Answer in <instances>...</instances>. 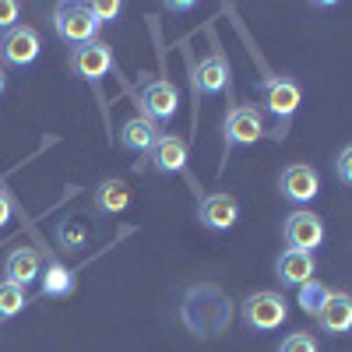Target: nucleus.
<instances>
[{
	"mask_svg": "<svg viewBox=\"0 0 352 352\" xmlns=\"http://www.w3.org/2000/svg\"><path fill=\"white\" fill-rule=\"evenodd\" d=\"M232 320V300L212 282L204 285H190L187 296L180 303V324L197 335V338H215L229 328Z\"/></svg>",
	"mask_w": 352,
	"mask_h": 352,
	"instance_id": "f257e3e1",
	"label": "nucleus"
},
{
	"mask_svg": "<svg viewBox=\"0 0 352 352\" xmlns=\"http://www.w3.org/2000/svg\"><path fill=\"white\" fill-rule=\"evenodd\" d=\"M300 99H303V88L292 78H285V74L261 78V106L275 116V131H272L275 141H282L289 134V124L300 109Z\"/></svg>",
	"mask_w": 352,
	"mask_h": 352,
	"instance_id": "f03ea898",
	"label": "nucleus"
},
{
	"mask_svg": "<svg viewBox=\"0 0 352 352\" xmlns=\"http://www.w3.org/2000/svg\"><path fill=\"white\" fill-rule=\"evenodd\" d=\"M240 314H243V324L250 331L264 335V331H278L289 320V303L275 289H257V292H250V296L243 300Z\"/></svg>",
	"mask_w": 352,
	"mask_h": 352,
	"instance_id": "7ed1b4c3",
	"label": "nucleus"
},
{
	"mask_svg": "<svg viewBox=\"0 0 352 352\" xmlns=\"http://www.w3.org/2000/svg\"><path fill=\"white\" fill-rule=\"evenodd\" d=\"M264 134V109L254 102H236L226 120H222V141H226V155L232 148H247V144H257Z\"/></svg>",
	"mask_w": 352,
	"mask_h": 352,
	"instance_id": "20e7f679",
	"label": "nucleus"
},
{
	"mask_svg": "<svg viewBox=\"0 0 352 352\" xmlns=\"http://www.w3.org/2000/svg\"><path fill=\"white\" fill-rule=\"evenodd\" d=\"M53 28H56V36H60V39L74 50V46H85V43H96V36H99L102 25L92 18L88 4L64 0V4L53 8Z\"/></svg>",
	"mask_w": 352,
	"mask_h": 352,
	"instance_id": "39448f33",
	"label": "nucleus"
},
{
	"mask_svg": "<svg viewBox=\"0 0 352 352\" xmlns=\"http://www.w3.org/2000/svg\"><path fill=\"white\" fill-rule=\"evenodd\" d=\"M282 236H285V247L289 250H303V254H314L320 243H324L328 229L320 222V215H314L310 208H296L289 212L285 222H282Z\"/></svg>",
	"mask_w": 352,
	"mask_h": 352,
	"instance_id": "423d86ee",
	"label": "nucleus"
},
{
	"mask_svg": "<svg viewBox=\"0 0 352 352\" xmlns=\"http://www.w3.org/2000/svg\"><path fill=\"white\" fill-rule=\"evenodd\" d=\"M43 53V39L32 25H14L11 32L0 36V60H4L8 67H28L36 64Z\"/></svg>",
	"mask_w": 352,
	"mask_h": 352,
	"instance_id": "0eeeda50",
	"label": "nucleus"
},
{
	"mask_svg": "<svg viewBox=\"0 0 352 352\" xmlns=\"http://www.w3.org/2000/svg\"><path fill=\"white\" fill-rule=\"evenodd\" d=\"M109 67H113V50L106 43H99V39L96 43H85V46H74L67 53V71L74 78L92 81V85H99L109 74Z\"/></svg>",
	"mask_w": 352,
	"mask_h": 352,
	"instance_id": "6e6552de",
	"label": "nucleus"
},
{
	"mask_svg": "<svg viewBox=\"0 0 352 352\" xmlns=\"http://www.w3.org/2000/svg\"><path fill=\"white\" fill-rule=\"evenodd\" d=\"M138 102H141V116H148L152 124H166L176 116V109H180V88L166 78H155L141 88Z\"/></svg>",
	"mask_w": 352,
	"mask_h": 352,
	"instance_id": "1a4fd4ad",
	"label": "nucleus"
},
{
	"mask_svg": "<svg viewBox=\"0 0 352 352\" xmlns=\"http://www.w3.org/2000/svg\"><path fill=\"white\" fill-rule=\"evenodd\" d=\"M197 222L212 232H229L232 226L240 222V201L226 194V190H215V194H201L197 201Z\"/></svg>",
	"mask_w": 352,
	"mask_h": 352,
	"instance_id": "9d476101",
	"label": "nucleus"
},
{
	"mask_svg": "<svg viewBox=\"0 0 352 352\" xmlns=\"http://www.w3.org/2000/svg\"><path fill=\"white\" fill-rule=\"evenodd\" d=\"M278 194L285 197V201H292V204H310L317 194H320V173L314 169V166H307V162H292V166H285L282 169V176H278Z\"/></svg>",
	"mask_w": 352,
	"mask_h": 352,
	"instance_id": "9b49d317",
	"label": "nucleus"
},
{
	"mask_svg": "<svg viewBox=\"0 0 352 352\" xmlns=\"http://www.w3.org/2000/svg\"><path fill=\"white\" fill-rule=\"evenodd\" d=\"M317 275V261H314V254H303V250H282L278 257H275V278L282 282V285H289V289H300L303 282H310Z\"/></svg>",
	"mask_w": 352,
	"mask_h": 352,
	"instance_id": "f8f14e48",
	"label": "nucleus"
},
{
	"mask_svg": "<svg viewBox=\"0 0 352 352\" xmlns=\"http://www.w3.org/2000/svg\"><path fill=\"white\" fill-rule=\"evenodd\" d=\"M159 138H162V127L152 124L148 116H141V113L120 124V148H127L134 155H148Z\"/></svg>",
	"mask_w": 352,
	"mask_h": 352,
	"instance_id": "ddd939ff",
	"label": "nucleus"
},
{
	"mask_svg": "<svg viewBox=\"0 0 352 352\" xmlns=\"http://www.w3.org/2000/svg\"><path fill=\"white\" fill-rule=\"evenodd\" d=\"M229 88V60L222 53H208L194 67V96H219Z\"/></svg>",
	"mask_w": 352,
	"mask_h": 352,
	"instance_id": "4468645a",
	"label": "nucleus"
},
{
	"mask_svg": "<svg viewBox=\"0 0 352 352\" xmlns=\"http://www.w3.org/2000/svg\"><path fill=\"white\" fill-rule=\"evenodd\" d=\"M314 320L324 335H349L352 331V296L349 292H331Z\"/></svg>",
	"mask_w": 352,
	"mask_h": 352,
	"instance_id": "2eb2a0df",
	"label": "nucleus"
},
{
	"mask_svg": "<svg viewBox=\"0 0 352 352\" xmlns=\"http://www.w3.org/2000/svg\"><path fill=\"white\" fill-rule=\"evenodd\" d=\"M187 141L180 134H162L155 141V148L148 152V162L159 169V173H187Z\"/></svg>",
	"mask_w": 352,
	"mask_h": 352,
	"instance_id": "dca6fc26",
	"label": "nucleus"
},
{
	"mask_svg": "<svg viewBox=\"0 0 352 352\" xmlns=\"http://www.w3.org/2000/svg\"><path fill=\"white\" fill-rule=\"evenodd\" d=\"M92 204H96V215H120L131 204L127 180H120V176H106V180H99L96 190H92Z\"/></svg>",
	"mask_w": 352,
	"mask_h": 352,
	"instance_id": "f3484780",
	"label": "nucleus"
},
{
	"mask_svg": "<svg viewBox=\"0 0 352 352\" xmlns=\"http://www.w3.org/2000/svg\"><path fill=\"white\" fill-rule=\"evenodd\" d=\"M4 275H8V282L32 285V282L43 278V257H39L32 247H14V250L4 257Z\"/></svg>",
	"mask_w": 352,
	"mask_h": 352,
	"instance_id": "a211bd4d",
	"label": "nucleus"
},
{
	"mask_svg": "<svg viewBox=\"0 0 352 352\" xmlns=\"http://www.w3.org/2000/svg\"><path fill=\"white\" fill-rule=\"evenodd\" d=\"M39 282H43V296H71V289H74V272L67 268V264L50 261Z\"/></svg>",
	"mask_w": 352,
	"mask_h": 352,
	"instance_id": "6ab92c4d",
	"label": "nucleus"
},
{
	"mask_svg": "<svg viewBox=\"0 0 352 352\" xmlns=\"http://www.w3.org/2000/svg\"><path fill=\"white\" fill-rule=\"evenodd\" d=\"M25 307H28V292H25V285L0 278V324H4V320H11V317H18Z\"/></svg>",
	"mask_w": 352,
	"mask_h": 352,
	"instance_id": "aec40b11",
	"label": "nucleus"
},
{
	"mask_svg": "<svg viewBox=\"0 0 352 352\" xmlns=\"http://www.w3.org/2000/svg\"><path fill=\"white\" fill-rule=\"evenodd\" d=\"M328 296H331V289L324 285V282H317V278H310V282H303L300 285V310L303 314H310V317H317L320 314V307L328 303Z\"/></svg>",
	"mask_w": 352,
	"mask_h": 352,
	"instance_id": "412c9836",
	"label": "nucleus"
},
{
	"mask_svg": "<svg viewBox=\"0 0 352 352\" xmlns=\"http://www.w3.org/2000/svg\"><path fill=\"white\" fill-rule=\"evenodd\" d=\"M88 243V229H85V222L81 219H64L60 226H56V247L60 250H81Z\"/></svg>",
	"mask_w": 352,
	"mask_h": 352,
	"instance_id": "4be33fe9",
	"label": "nucleus"
},
{
	"mask_svg": "<svg viewBox=\"0 0 352 352\" xmlns=\"http://www.w3.org/2000/svg\"><path fill=\"white\" fill-rule=\"evenodd\" d=\"M278 352H320V345H317V338L310 331H292V335L282 338Z\"/></svg>",
	"mask_w": 352,
	"mask_h": 352,
	"instance_id": "5701e85b",
	"label": "nucleus"
},
{
	"mask_svg": "<svg viewBox=\"0 0 352 352\" xmlns=\"http://www.w3.org/2000/svg\"><path fill=\"white\" fill-rule=\"evenodd\" d=\"M88 11H92V18H96L99 25H106V21L120 18L124 4H120V0H92V4H88Z\"/></svg>",
	"mask_w": 352,
	"mask_h": 352,
	"instance_id": "b1692460",
	"label": "nucleus"
},
{
	"mask_svg": "<svg viewBox=\"0 0 352 352\" xmlns=\"http://www.w3.org/2000/svg\"><path fill=\"white\" fill-rule=\"evenodd\" d=\"M21 18V4H14V0H0V32H11V28L18 25Z\"/></svg>",
	"mask_w": 352,
	"mask_h": 352,
	"instance_id": "393cba45",
	"label": "nucleus"
},
{
	"mask_svg": "<svg viewBox=\"0 0 352 352\" xmlns=\"http://www.w3.org/2000/svg\"><path fill=\"white\" fill-rule=\"evenodd\" d=\"M335 176H338L345 187H352V144H345V148L338 152V159H335Z\"/></svg>",
	"mask_w": 352,
	"mask_h": 352,
	"instance_id": "a878e982",
	"label": "nucleus"
},
{
	"mask_svg": "<svg viewBox=\"0 0 352 352\" xmlns=\"http://www.w3.org/2000/svg\"><path fill=\"white\" fill-rule=\"evenodd\" d=\"M11 212H14V208H11V201H8V194L0 190V229H4V226L11 222Z\"/></svg>",
	"mask_w": 352,
	"mask_h": 352,
	"instance_id": "bb28decb",
	"label": "nucleus"
},
{
	"mask_svg": "<svg viewBox=\"0 0 352 352\" xmlns=\"http://www.w3.org/2000/svg\"><path fill=\"white\" fill-rule=\"evenodd\" d=\"M194 4H190V0H173V4H169V11H176V14H180V11H190Z\"/></svg>",
	"mask_w": 352,
	"mask_h": 352,
	"instance_id": "cd10ccee",
	"label": "nucleus"
},
{
	"mask_svg": "<svg viewBox=\"0 0 352 352\" xmlns=\"http://www.w3.org/2000/svg\"><path fill=\"white\" fill-rule=\"evenodd\" d=\"M8 92V74H4V67H0V96Z\"/></svg>",
	"mask_w": 352,
	"mask_h": 352,
	"instance_id": "c85d7f7f",
	"label": "nucleus"
}]
</instances>
